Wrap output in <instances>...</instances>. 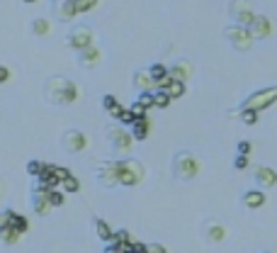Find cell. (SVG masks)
Instances as JSON below:
<instances>
[{
  "label": "cell",
  "instance_id": "1",
  "mask_svg": "<svg viewBox=\"0 0 277 253\" xmlns=\"http://www.w3.org/2000/svg\"><path fill=\"white\" fill-rule=\"evenodd\" d=\"M42 93H44L46 103L56 105V107H66V105H73L75 100H81V85H75L66 75H49L44 81Z\"/></svg>",
  "mask_w": 277,
  "mask_h": 253
},
{
  "label": "cell",
  "instance_id": "2",
  "mask_svg": "<svg viewBox=\"0 0 277 253\" xmlns=\"http://www.w3.org/2000/svg\"><path fill=\"white\" fill-rule=\"evenodd\" d=\"M200 173H202V161L192 151H180L177 156H173V176L177 180L187 183V180H194Z\"/></svg>",
  "mask_w": 277,
  "mask_h": 253
},
{
  "label": "cell",
  "instance_id": "3",
  "mask_svg": "<svg viewBox=\"0 0 277 253\" xmlns=\"http://www.w3.org/2000/svg\"><path fill=\"white\" fill-rule=\"evenodd\" d=\"M117 166H120V178H122V188H136L144 183L146 178V166L136 159H129V156H124V159L117 161Z\"/></svg>",
  "mask_w": 277,
  "mask_h": 253
},
{
  "label": "cell",
  "instance_id": "4",
  "mask_svg": "<svg viewBox=\"0 0 277 253\" xmlns=\"http://www.w3.org/2000/svg\"><path fill=\"white\" fill-rule=\"evenodd\" d=\"M107 141H110V146L114 153H120V156H129L131 151H134V134L131 129H127L124 124H112L107 127Z\"/></svg>",
  "mask_w": 277,
  "mask_h": 253
},
{
  "label": "cell",
  "instance_id": "5",
  "mask_svg": "<svg viewBox=\"0 0 277 253\" xmlns=\"http://www.w3.org/2000/svg\"><path fill=\"white\" fill-rule=\"evenodd\" d=\"M224 37L229 42V47L236 49L239 54H248L253 44H255V37H253L250 27H243V25H229L224 29Z\"/></svg>",
  "mask_w": 277,
  "mask_h": 253
},
{
  "label": "cell",
  "instance_id": "6",
  "mask_svg": "<svg viewBox=\"0 0 277 253\" xmlns=\"http://www.w3.org/2000/svg\"><path fill=\"white\" fill-rule=\"evenodd\" d=\"M277 103V85H270V88H260L255 93H250L243 103L239 105V110H250V112H263Z\"/></svg>",
  "mask_w": 277,
  "mask_h": 253
},
{
  "label": "cell",
  "instance_id": "7",
  "mask_svg": "<svg viewBox=\"0 0 277 253\" xmlns=\"http://www.w3.org/2000/svg\"><path fill=\"white\" fill-rule=\"evenodd\" d=\"M95 180H97V185H102L105 190H112V188H117V185H122L117 161H100V163L95 166Z\"/></svg>",
  "mask_w": 277,
  "mask_h": 253
},
{
  "label": "cell",
  "instance_id": "8",
  "mask_svg": "<svg viewBox=\"0 0 277 253\" xmlns=\"http://www.w3.org/2000/svg\"><path fill=\"white\" fill-rule=\"evenodd\" d=\"M229 17L233 20V25L250 27L258 20V12H255V8L250 5L248 0H229Z\"/></svg>",
  "mask_w": 277,
  "mask_h": 253
},
{
  "label": "cell",
  "instance_id": "9",
  "mask_svg": "<svg viewBox=\"0 0 277 253\" xmlns=\"http://www.w3.org/2000/svg\"><path fill=\"white\" fill-rule=\"evenodd\" d=\"M66 44L73 49V51H83V49L92 47V44H95V29H92L90 25H78V27L71 29Z\"/></svg>",
  "mask_w": 277,
  "mask_h": 253
},
{
  "label": "cell",
  "instance_id": "10",
  "mask_svg": "<svg viewBox=\"0 0 277 253\" xmlns=\"http://www.w3.org/2000/svg\"><path fill=\"white\" fill-rule=\"evenodd\" d=\"M61 149L66 153H81V151L88 149V137L85 131L81 129H66L61 134Z\"/></svg>",
  "mask_w": 277,
  "mask_h": 253
},
{
  "label": "cell",
  "instance_id": "11",
  "mask_svg": "<svg viewBox=\"0 0 277 253\" xmlns=\"http://www.w3.org/2000/svg\"><path fill=\"white\" fill-rule=\"evenodd\" d=\"M102 61H105V51H102L100 47H95V44L83 49V51H75V64L81 66V68H85V71L97 68Z\"/></svg>",
  "mask_w": 277,
  "mask_h": 253
},
{
  "label": "cell",
  "instance_id": "12",
  "mask_svg": "<svg viewBox=\"0 0 277 253\" xmlns=\"http://www.w3.org/2000/svg\"><path fill=\"white\" fill-rule=\"evenodd\" d=\"M131 85L136 88L138 93H153V90H158L156 78L151 75L148 68H138V71H134V75H131Z\"/></svg>",
  "mask_w": 277,
  "mask_h": 253
},
{
  "label": "cell",
  "instance_id": "13",
  "mask_svg": "<svg viewBox=\"0 0 277 253\" xmlns=\"http://www.w3.org/2000/svg\"><path fill=\"white\" fill-rule=\"evenodd\" d=\"M253 178L260 188H275L277 185V170L272 166H263V163H255L253 166Z\"/></svg>",
  "mask_w": 277,
  "mask_h": 253
},
{
  "label": "cell",
  "instance_id": "14",
  "mask_svg": "<svg viewBox=\"0 0 277 253\" xmlns=\"http://www.w3.org/2000/svg\"><path fill=\"white\" fill-rule=\"evenodd\" d=\"M29 205H32V212L39 217H49L51 209H56L49 200V192H39V190H32V197H29Z\"/></svg>",
  "mask_w": 277,
  "mask_h": 253
},
{
  "label": "cell",
  "instance_id": "15",
  "mask_svg": "<svg viewBox=\"0 0 277 253\" xmlns=\"http://www.w3.org/2000/svg\"><path fill=\"white\" fill-rule=\"evenodd\" d=\"M197 73V68H194L192 61H187V59H177L175 64L170 66V75L175 78V81H183V83H190Z\"/></svg>",
  "mask_w": 277,
  "mask_h": 253
},
{
  "label": "cell",
  "instance_id": "16",
  "mask_svg": "<svg viewBox=\"0 0 277 253\" xmlns=\"http://www.w3.org/2000/svg\"><path fill=\"white\" fill-rule=\"evenodd\" d=\"M3 226H15L19 234H27L29 231V222H27V217H22L17 215L15 209H5L3 215H0V229Z\"/></svg>",
  "mask_w": 277,
  "mask_h": 253
},
{
  "label": "cell",
  "instance_id": "17",
  "mask_svg": "<svg viewBox=\"0 0 277 253\" xmlns=\"http://www.w3.org/2000/svg\"><path fill=\"white\" fill-rule=\"evenodd\" d=\"M75 15H78L75 0H54V17L58 22H73Z\"/></svg>",
  "mask_w": 277,
  "mask_h": 253
},
{
  "label": "cell",
  "instance_id": "18",
  "mask_svg": "<svg viewBox=\"0 0 277 253\" xmlns=\"http://www.w3.org/2000/svg\"><path fill=\"white\" fill-rule=\"evenodd\" d=\"M202 236H204L207 244H222L224 239H226V229H224L222 222L209 219V222H204L202 224Z\"/></svg>",
  "mask_w": 277,
  "mask_h": 253
},
{
  "label": "cell",
  "instance_id": "19",
  "mask_svg": "<svg viewBox=\"0 0 277 253\" xmlns=\"http://www.w3.org/2000/svg\"><path fill=\"white\" fill-rule=\"evenodd\" d=\"M250 32H253V37L255 39H268L275 34V25H272V20L265 17V15H258V20L250 25Z\"/></svg>",
  "mask_w": 277,
  "mask_h": 253
},
{
  "label": "cell",
  "instance_id": "20",
  "mask_svg": "<svg viewBox=\"0 0 277 253\" xmlns=\"http://www.w3.org/2000/svg\"><path fill=\"white\" fill-rule=\"evenodd\" d=\"M241 205L246 207V209H260V207L265 205V192L263 190H246L241 195Z\"/></svg>",
  "mask_w": 277,
  "mask_h": 253
},
{
  "label": "cell",
  "instance_id": "21",
  "mask_svg": "<svg viewBox=\"0 0 277 253\" xmlns=\"http://www.w3.org/2000/svg\"><path fill=\"white\" fill-rule=\"evenodd\" d=\"M151 127H153V122H151L148 117H138L136 122L131 124V134H134V139H136V141H146L148 134H151Z\"/></svg>",
  "mask_w": 277,
  "mask_h": 253
},
{
  "label": "cell",
  "instance_id": "22",
  "mask_svg": "<svg viewBox=\"0 0 277 253\" xmlns=\"http://www.w3.org/2000/svg\"><path fill=\"white\" fill-rule=\"evenodd\" d=\"M92 226H95V234H97V239L107 241V244L114 241V234H117V231H114V229H112L105 219H92Z\"/></svg>",
  "mask_w": 277,
  "mask_h": 253
},
{
  "label": "cell",
  "instance_id": "23",
  "mask_svg": "<svg viewBox=\"0 0 277 253\" xmlns=\"http://www.w3.org/2000/svg\"><path fill=\"white\" fill-rule=\"evenodd\" d=\"M29 32H32L34 37H49V34H51V22H49L46 17L32 20V25H29Z\"/></svg>",
  "mask_w": 277,
  "mask_h": 253
},
{
  "label": "cell",
  "instance_id": "24",
  "mask_svg": "<svg viewBox=\"0 0 277 253\" xmlns=\"http://www.w3.org/2000/svg\"><path fill=\"white\" fill-rule=\"evenodd\" d=\"M19 236H22V234H19L15 226H3V229H0V241H3L5 246L19 244Z\"/></svg>",
  "mask_w": 277,
  "mask_h": 253
},
{
  "label": "cell",
  "instance_id": "25",
  "mask_svg": "<svg viewBox=\"0 0 277 253\" xmlns=\"http://www.w3.org/2000/svg\"><path fill=\"white\" fill-rule=\"evenodd\" d=\"M185 85H187V83H183V81H175V78H173V81H170V85L166 88V93L170 95L173 100H180V98L187 93V88H185Z\"/></svg>",
  "mask_w": 277,
  "mask_h": 253
},
{
  "label": "cell",
  "instance_id": "26",
  "mask_svg": "<svg viewBox=\"0 0 277 253\" xmlns=\"http://www.w3.org/2000/svg\"><path fill=\"white\" fill-rule=\"evenodd\" d=\"M58 188L64 190V192H78V190H81V180H78L73 173H71V176H68V178H66L61 185H58Z\"/></svg>",
  "mask_w": 277,
  "mask_h": 253
},
{
  "label": "cell",
  "instance_id": "27",
  "mask_svg": "<svg viewBox=\"0 0 277 253\" xmlns=\"http://www.w3.org/2000/svg\"><path fill=\"white\" fill-rule=\"evenodd\" d=\"M114 241H120L122 246H127L131 251V246H134V239H131V234L127 231V229H117V234H114Z\"/></svg>",
  "mask_w": 277,
  "mask_h": 253
},
{
  "label": "cell",
  "instance_id": "28",
  "mask_svg": "<svg viewBox=\"0 0 277 253\" xmlns=\"http://www.w3.org/2000/svg\"><path fill=\"white\" fill-rule=\"evenodd\" d=\"M44 168H46V163H42V161H29L27 163V173L32 178H39L44 173Z\"/></svg>",
  "mask_w": 277,
  "mask_h": 253
},
{
  "label": "cell",
  "instance_id": "29",
  "mask_svg": "<svg viewBox=\"0 0 277 253\" xmlns=\"http://www.w3.org/2000/svg\"><path fill=\"white\" fill-rule=\"evenodd\" d=\"M136 103H141L144 107H156V93H138V98H136Z\"/></svg>",
  "mask_w": 277,
  "mask_h": 253
},
{
  "label": "cell",
  "instance_id": "30",
  "mask_svg": "<svg viewBox=\"0 0 277 253\" xmlns=\"http://www.w3.org/2000/svg\"><path fill=\"white\" fill-rule=\"evenodd\" d=\"M246 168H250V159L243 156V153H236L233 156V170H246Z\"/></svg>",
  "mask_w": 277,
  "mask_h": 253
},
{
  "label": "cell",
  "instance_id": "31",
  "mask_svg": "<svg viewBox=\"0 0 277 253\" xmlns=\"http://www.w3.org/2000/svg\"><path fill=\"white\" fill-rule=\"evenodd\" d=\"M49 200H51V205H54V207H61V205H64V200H66V197H64V190H61V188L49 190Z\"/></svg>",
  "mask_w": 277,
  "mask_h": 253
},
{
  "label": "cell",
  "instance_id": "32",
  "mask_svg": "<svg viewBox=\"0 0 277 253\" xmlns=\"http://www.w3.org/2000/svg\"><path fill=\"white\" fill-rule=\"evenodd\" d=\"M102 107H105V110L112 114L114 110H117V107H120V100H117L114 95H105V98H102Z\"/></svg>",
  "mask_w": 277,
  "mask_h": 253
},
{
  "label": "cell",
  "instance_id": "33",
  "mask_svg": "<svg viewBox=\"0 0 277 253\" xmlns=\"http://www.w3.org/2000/svg\"><path fill=\"white\" fill-rule=\"evenodd\" d=\"M170 100H173V98H170L166 90H156V107H168Z\"/></svg>",
  "mask_w": 277,
  "mask_h": 253
},
{
  "label": "cell",
  "instance_id": "34",
  "mask_svg": "<svg viewBox=\"0 0 277 253\" xmlns=\"http://www.w3.org/2000/svg\"><path fill=\"white\" fill-rule=\"evenodd\" d=\"M105 253H129V248L122 246L120 241H110V244L105 246Z\"/></svg>",
  "mask_w": 277,
  "mask_h": 253
},
{
  "label": "cell",
  "instance_id": "35",
  "mask_svg": "<svg viewBox=\"0 0 277 253\" xmlns=\"http://www.w3.org/2000/svg\"><path fill=\"white\" fill-rule=\"evenodd\" d=\"M75 5H78V15H81V12H88V10L95 8L97 0H75Z\"/></svg>",
  "mask_w": 277,
  "mask_h": 253
},
{
  "label": "cell",
  "instance_id": "36",
  "mask_svg": "<svg viewBox=\"0 0 277 253\" xmlns=\"http://www.w3.org/2000/svg\"><path fill=\"white\" fill-rule=\"evenodd\" d=\"M236 151H239V153H243V156H250V151H253V144H250V141H246V139H241L239 144H236Z\"/></svg>",
  "mask_w": 277,
  "mask_h": 253
},
{
  "label": "cell",
  "instance_id": "37",
  "mask_svg": "<svg viewBox=\"0 0 277 253\" xmlns=\"http://www.w3.org/2000/svg\"><path fill=\"white\" fill-rule=\"evenodd\" d=\"M131 112H134V114H136V120H138V117H148V107H144V105H141V103H134V105H131Z\"/></svg>",
  "mask_w": 277,
  "mask_h": 253
},
{
  "label": "cell",
  "instance_id": "38",
  "mask_svg": "<svg viewBox=\"0 0 277 253\" xmlns=\"http://www.w3.org/2000/svg\"><path fill=\"white\" fill-rule=\"evenodd\" d=\"M10 81V68L8 66H0V83H8Z\"/></svg>",
  "mask_w": 277,
  "mask_h": 253
},
{
  "label": "cell",
  "instance_id": "39",
  "mask_svg": "<svg viewBox=\"0 0 277 253\" xmlns=\"http://www.w3.org/2000/svg\"><path fill=\"white\" fill-rule=\"evenodd\" d=\"M148 253H166L163 244H148Z\"/></svg>",
  "mask_w": 277,
  "mask_h": 253
},
{
  "label": "cell",
  "instance_id": "40",
  "mask_svg": "<svg viewBox=\"0 0 277 253\" xmlns=\"http://www.w3.org/2000/svg\"><path fill=\"white\" fill-rule=\"evenodd\" d=\"M25 3H34V0H25Z\"/></svg>",
  "mask_w": 277,
  "mask_h": 253
},
{
  "label": "cell",
  "instance_id": "41",
  "mask_svg": "<svg viewBox=\"0 0 277 253\" xmlns=\"http://www.w3.org/2000/svg\"><path fill=\"white\" fill-rule=\"evenodd\" d=\"M97 3H100V0H97Z\"/></svg>",
  "mask_w": 277,
  "mask_h": 253
}]
</instances>
